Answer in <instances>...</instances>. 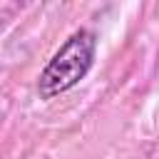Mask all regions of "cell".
<instances>
[{"instance_id":"obj_1","label":"cell","mask_w":159,"mask_h":159,"mask_svg":"<svg viewBox=\"0 0 159 159\" xmlns=\"http://www.w3.org/2000/svg\"><path fill=\"white\" fill-rule=\"evenodd\" d=\"M94 50H97V40L89 30H77L75 35H70V40L52 55V60L40 75V82H37L40 97L52 99L55 94L72 89L89 72Z\"/></svg>"}]
</instances>
